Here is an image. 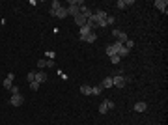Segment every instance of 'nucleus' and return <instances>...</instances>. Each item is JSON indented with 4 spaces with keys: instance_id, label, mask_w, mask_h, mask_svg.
Here are the masks:
<instances>
[{
    "instance_id": "obj_5",
    "label": "nucleus",
    "mask_w": 168,
    "mask_h": 125,
    "mask_svg": "<svg viewBox=\"0 0 168 125\" xmlns=\"http://www.w3.org/2000/svg\"><path fill=\"white\" fill-rule=\"evenodd\" d=\"M80 15H84L86 19H90V17L94 15V11H92V9L88 8V6H80Z\"/></svg>"
},
{
    "instance_id": "obj_14",
    "label": "nucleus",
    "mask_w": 168,
    "mask_h": 125,
    "mask_svg": "<svg viewBox=\"0 0 168 125\" xmlns=\"http://www.w3.org/2000/svg\"><path fill=\"white\" fill-rule=\"evenodd\" d=\"M101 86L103 88H112V77H106L105 80L101 82Z\"/></svg>"
},
{
    "instance_id": "obj_23",
    "label": "nucleus",
    "mask_w": 168,
    "mask_h": 125,
    "mask_svg": "<svg viewBox=\"0 0 168 125\" xmlns=\"http://www.w3.org/2000/svg\"><path fill=\"white\" fill-rule=\"evenodd\" d=\"M28 80H30V82L35 80V73H34V71H30V73H28Z\"/></svg>"
},
{
    "instance_id": "obj_17",
    "label": "nucleus",
    "mask_w": 168,
    "mask_h": 125,
    "mask_svg": "<svg viewBox=\"0 0 168 125\" xmlns=\"http://www.w3.org/2000/svg\"><path fill=\"white\" fill-rule=\"evenodd\" d=\"M92 94L94 95H101L103 94V86H94L92 88Z\"/></svg>"
},
{
    "instance_id": "obj_12",
    "label": "nucleus",
    "mask_w": 168,
    "mask_h": 125,
    "mask_svg": "<svg viewBox=\"0 0 168 125\" xmlns=\"http://www.w3.org/2000/svg\"><path fill=\"white\" fill-rule=\"evenodd\" d=\"M127 6H133V0H118V8L125 9Z\"/></svg>"
},
{
    "instance_id": "obj_6",
    "label": "nucleus",
    "mask_w": 168,
    "mask_h": 125,
    "mask_svg": "<svg viewBox=\"0 0 168 125\" xmlns=\"http://www.w3.org/2000/svg\"><path fill=\"white\" fill-rule=\"evenodd\" d=\"M90 32H94V30H92V28L88 26V24H84V26H80V39H82V41H84V37H86V35L90 34Z\"/></svg>"
},
{
    "instance_id": "obj_8",
    "label": "nucleus",
    "mask_w": 168,
    "mask_h": 125,
    "mask_svg": "<svg viewBox=\"0 0 168 125\" xmlns=\"http://www.w3.org/2000/svg\"><path fill=\"white\" fill-rule=\"evenodd\" d=\"M11 86H13V73H9L8 77H6V80H4V88H6V90H9Z\"/></svg>"
},
{
    "instance_id": "obj_22",
    "label": "nucleus",
    "mask_w": 168,
    "mask_h": 125,
    "mask_svg": "<svg viewBox=\"0 0 168 125\" xmlns=\"http://www.w3.org/2000/svg\"><path fill=\"white\" fill-rule=\"evenodd\" d=\"M105 52H106V54H108V56H114V54H116V51H114V47H112V45H110V47L106 49Z\"/></svg>"
},
{
    "instance_id": "obj_26",
    "label": "nucleus",
    "mask_w": 168,
    "mask_h": 125,
    "mask_svg": "<svg viewBox=\"0 0 168 125\" xmlns=\"http://www.w3.org/2000/svg\"><path fill=\"white\" fill-rule=\"evenodd\" d=\"M47 58H49V60L54 58V51H47Z\"/></svg>"
},
{
    "instance_id": "obj_21",
    "label": "nucleus",
    "mask_w": 168,
    "mask_h": 125,
    "mask_svg": "<svg viewBox=\"0 0 168 125\" xmlns=\"http://www.w3.org/2000/svg\"><path fill=\"white\" fill-rule=\"evenodd\" d=\"M30 88H32L34 92H37V90H39V82H35V80H34V82H30Z\"/></svg>"
},
{
    "instance_id": "obj_18",
    "label": "nucleus",
    "mask_w": 168,
    "mask_h": 125,
    "mask_svg": "<svg viewBox=\"0 0 168 125\" xmlns=\"http://www.w3.org/2000/svg\"><path fill=\"white\" fill-rule=\"evenodd\" d=\"M99 112H101V114H106V112H108V106H106V103H105V101L99 105Z\"/></svg>"
},
{
    "instance_id": "obj_20",
    "label": "nucleus",
    "mask_w": 168,
    "mask_h": 125,
    "mask_svg": "<svg viewBox=\"0 0 168 125\" xmlns=\"http://www.w3.org/2000/svg\"><path fill=\"white\" fill-rule=\"evenodd\" d=\"M133 45H135L133 41H131V39H127V41H125V43H123V47L127 49V51H131V49H133Z\"/></svg>"
},
{
    "instance_id": "obj_13",
    "label": "nucleus",
    "mask_w": 168,
    "mask_h": 125,
    "mask_svg": "<svg viewBox=\"0 0 168 125\" xmlns=\"http://www.w3.org/2000/svg\"><path fill=\"white\" fill-rule=\"evenodd\" d=\"M67 15H69V13H67V8H64V6L56 11V17H58V19H64V17H67Z\"/></svg>"
},
{
    "instance_id": "obj_11",
    "label": "nucleus",
    "mask_w": 168,
    "mask_h": 125,
    "mask_svg": "<svg viewBox=\"0 0 168 125\" xmlns=\"http://www.w3.org/2000/svg\"><path fill=\"white\" fill-rule=\"evenodd\" d=\"M86 21H88V19H86L84 15H80V13L75 17V24H78V26H84V24H86Z\"/></svg>"
},
{
    "instance_id": "obj_15",
    "label": "nucleus",
    "mask_w": 168,
    "mask_h": 125,
    "mask_svg": "<svg viewBox=\"0 0 168 125\" xmlns=\"http://www.w3.org/2000/svg\"><path fill=\"white\" fill-rule=\"evenodd\" d=\"M95 39H97V35H95V34H94V32H90V34H88V35H86V37H84V41H88V43H94Z\"/></svg>"
},
{
    "instance_id": "obj_27",
    "label": "nucleus",
    "mask_w": 168,
    "mask_h": 125,
    "mask_svg": "<svg viewBox=\"0 0 168 125\" xmlns=\"http://www.w3.org/2000/svg\"><path fill=\"white\" fill-rule=\"evenodd\" d=\"M105 103H106V106H108V110L114 108V101H105Z\"/></svg>"
},
{
    "instance_id": "obj_7",
    "label": "nucleus",
    "mask_w": 168,
    "mask_h": 125,
    "mask_svg": "<svg viewBox=\"0 0 168 125\" xmlns=\"http://www.w3.org/2000/svg\"><path fill=\"white\" fill-rule=\"evenodd\" d=\"M146 108H148V105H146L144 101H138V103H135V112H144Z\"/></svg>"
},
{
    "instance_id": "obj_3",
    "label": "nucleus",
    "mask_w": 168,
    "mask_h": 125,
    "mask_svg": "<svg viewBox=\"0 0 168 125\" xmlns=\"http://www.w3.org/2000/svg\"><path fill=\"white\" fill-rule=\"evenodd\" d=\"M112 35L118 39V43H125V41H127V34H125V32H121V30H114Z\"/></svg>"
},
{
    "instance_id": "obj_2",
    "label": "nucleus",
    "mask_w": 168,
    "mask_h": 125,
    "mask_svg": "<svg viewBox=\"0 0 168 125\" xmlns=\"http://www.w3.org/2000/svg\"><path fill=\"white\" fill-rule=\"evenodd\" d=\"M125 84H127V78H125V77H121V75H116V77H112V86L123 88Z\"/></svg>"
},
{
    "instance_id": "obj_25",
    "label": "nucleus",
    "mask_w": 168,
    "mask_h": 125,
    "mask_svg": "<svg viewBox=\"0 0 168 125\" xmlns=\"http://www.w3.org/2000/svg\"><path fill=\"white\" fill-rule=\"evenodd\" d=\"M45 64H47V67H54V66H56L54 60H45Z\"/></svg>"
},
{
    "instance_id": "obj_9",
    "label": "nucleus",
    "mask_w": 168,
    "mask_h": 125,
    "mask_svg": "<svg viewBox=\"0 0 168 125\" xmlns=\"http://www.w3.org/2000/svg\"><path fill=\"white\" fill-rule=\"evenodd\" d=\"M155 6H157V9H161V11H164V13H166V6H168V2H166V0H157V2H155Z\"/></svg>"
},
{
    "instance_id": "obj_28",
    "label": "nucleus",
    "mask_w": 168,
    "mask_h": 125,
    "mask_svg": "<svg viewBox=\"0 0 168 125\" xmlns=\"http://www.w3.org/2000/svg\"><path fill=\"white\" fill-rule=\"evenodd\" d=\"M112 23H114V17L108 15V17H106V24H112Z\"/></svg>"
},
{
    "instance_id": "obj_10",
    "label": "nucleus",
    "mask_w": 168,
    "mask_h": 125,
    "mask_svg": "<svg viewBox=\"0 0 168 125\" xmlns=\"http://www.w3.org/2000/svg\"><path fill=\"white\" fill-rule=\"evenodd\" d=\"M45 80H47L45 71H37V73H35V82H39V84H41V82H45Z\"/></svg>"
},
{
    "instance_id": "obj_1",
    "label": "nucleus",
    "mask_w": 168,
    "mask_h": 125,
    "mask_svg": "<svg viewBox=\"0 0 168 125\" xmlns=\"http://www.w3.org/2000/svg\"><path fill=\"white\" fill-rule=\"evenodd\" d=\"M80 6H82V0H77V2H69V6H67V13L73 17H77L78 13H80Z\"/></svg>"
},
{
    "instance_id": "obj_24",
    "label": "nucleus",
    "mask_w": 168,
    "mask_h": 125,
    "mask_svg": "<svg viewBox=\"0 0 168 125\" xmlns=\"http://www.w3.org/2000/svg\"><path fill=\"white\" fill-rule=\"evenodd\" d=\"M9 92H11V95H17V94H19V88H17V86H11V88H9Z\"/></svg>"
},
{
    "instance_id": "obj_16",
    "label": "nucleus",
    "mask_w": 168,
    "mask_h": 125,
    "mask_svg": "<svg viewBox=\"0 0 168 125\" xmlns=\"http://www.w3.org/2000/svg\"><path fill=\"white\" fill-rule=\"evenodd\" d=\"M80 92L84 95H90L92 94V86H86V84H84V86H80Z\"/></svg>"
},
{
    "instance_id": "obj_19",
    "label": "nucleus",
    "mask_w": 168,
    "mask_h": 125,
    "mask_svg": "<svg viewBox=\"0 0 168 125\" xmlns=\"http://www.w3.org/2000/svg\"><path fill=\"white\" fill-rule=\"evenodd\" d=\"M120 56H118V54H114V56H110V64H114V66H116V64H120Z\"/></svg>"
},
{
    "instance_id": "obj_4",
    "label": "nucleus",
    "mask_w": 168,
    "mask_h": 125,
    "mask_svg": "<svg viewBox=\"0 0 168 125\" xmlns=\"http://www.w3.org/2000/svg\"><path fill=\"white\" fill-rule=\"evenodd\" d=\"M9 103H11L13 106H21V105L24 103V97H23V95H19V94H17V95H11V97H9Z\"/></svg>"
}]
</instances>
